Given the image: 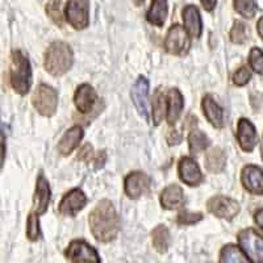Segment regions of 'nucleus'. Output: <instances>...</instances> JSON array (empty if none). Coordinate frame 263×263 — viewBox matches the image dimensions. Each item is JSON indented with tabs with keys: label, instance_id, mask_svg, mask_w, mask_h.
<instances>
[{
	"label": "nucleus",
	"instance_id": "obj_1",
	"mask_svg": "<svg viewBox=\"0 0 263 263\" xmlns=\"http://www.w3.org/2000/svg\"><path fill=\"white\" fill-rule=\"evenodd\" d=\"M88 221L93 237L100 242H109L119 233L120 218L109 200L99 201L90 213Z\"/></svg>",
	"mask_w": 263,
	"mask_h": 263
},
{
	"label": "nucleus",
	"instance_id": "obj_2",
	"mask_svg": "<svg viewBox=\"0 0 263 263\" xmlns=\"http://www.w3.org/2000/svg\"><path fill=\"white\" fill-rule=\"evenodd\" d=\"M72 61L71 48L65 42L55 41L45 53V70L54 77H60L71 69Z\"/></svg>",
	"mask_w": 263,
	"mask_h": 263
},
{
	"label": "nucleus",
	"instance_id": "obj_3",
	"mask_svg": "<svg viewBox=\"0 0 263 263\" xmlns=\"http://www.w3.org/2000/svg\"><path fill=\"white\" fill-rule=\"evenodd\" d=\"M11 86L18 95L28 93L32 84V69L30 62L23 51L13 50L11 55V70H9Z\"/></svg>",
	"mask_w": 263,
	"mask_h": 263
},
{
	"label": "nucleus",
	"instance_id": "obj_4",
	"mask_svg": "<svg viewBox=\"0 0 263 263\" xmlns=\"http://www.w3.org/2000/svg\"><path fill=\"white\" fill-rule=\"evenodd\" d=\"M32 104L42 116H53L58 107L57 91L48 84H40L33 93Z\"/></svg>",
	"mask_w": 263,
	"mask_h": 263
},
{
	"label": "nucleus",
	"instance_id": "obj_5",
	"mask_svg": "<svg viewBox=\"0 0 263 263\" xmlns=\"http://www.w3.org/2000/svg\"><path fill=\"white\" fill-rule=\"evenodd\" d=\"M65 15L69 24L75 29H84L90 24V4L88 0H69Z\"/></svg>",
	"mask_w": 263,
	"mask_h": 263
},
{
	"label": "nucleus",
	"instance_id": "obj_6",
	"mask_svg": "<svg viewBox=\"0 0 263 263\" xmlns=\"http://www.w3.org/2000/svg\"><path fill=\"white\" fill-rule=\"evenodd\" d=\"M238 242L248 257L255 263H263V237L254 229H243L238 234Z\"/></svg>",
	"mask_w": 263,
	"mask_h": 263
},
{
	"label": "nucleus",
	"instance_id": "obj_7",
	"mask_svg": "<svg viewBox=\"0 0 263 263\" xmlns=\"http://www.w3.org/2000/svg\"><path fill=\"white\" fill-rule=\"evenodd\" d=\"M66 258L72 263H100L98 251L82 239H75L65 251Z\"/></svg>",
	"mask_w": 263,
	"mask_h": 263
},
{
	"label": "nucleus",
	"instance_id": "obj_8",
	"mask_svg": "<svg viewBox=\"0 0 263 263\" xmlns=\"http://www.w3.org/2000/svg\"><path fill=\"white\" fill-rule=\"evenodd\" d=\"M190 48V37L179 24H174L168 29L167 36L164 40V49L174 55H182L187 53Z\"/></svg>",
	"mask_w": 263,
	"mask_h": 263
},
{
	"label": "nucleus",
	"instance_id": "obj_9",
	"mask_svg": "<svg viewBox=\"0 0 263 263\" xmlns=\"http://www.w3.org/2000/svg\"><path fill=\"white\" fill-rule=\"evenodd\" d=\"M206 210L218 218L232 220L239 212V204L227 196H213L206 203Z\"/></svg>",
	"mask_w": 263,
	"mask_h": 263
},
{
	"label": "nucleus",
	"instance_id": "obj_10",
	"mask_svg": "<svg viewBox=\"0 0 263 263\" xmlns=\"http://www.w3.org/2000/svg\"><path fill=\"white\" fill-rule=\"evenodd\" d=\"M87 203V197L79 189L71 190L63 196L60 203V213L63 216L74 217L81 210H83Z\"/></svg>",
	"mask_w": 263,
	"mask_h": 263
},
{
	"label": "nucleus",
	"instance_id": "obj_11",
	"mask_svg": "<svg viewBox=\"0 0 263 263\" xmlns=\"http://www.w3.org/2000/svg\"><path fill=\"white\" fill-rule=\"evenodd\" d=\"M241 180L246 191L253 195H263V170L254 164L245 166L241 174Z\"/></svg>",
	"mask_w": 263,
	"mask_h": 263
},
{
	"label": "nucleus",
	"instance_id": "obj_12",
	"mask_svg": "<svg viewBox=\"0 0 263 263\" xmlns=\"http://www.w3.org/2000/svg\"><path fill=\"white\" fill-rule=\"evenodd\" d=\"M49 201H50V189H49V183L44 174L40 173L36 183V192L33 197V213L44 215L48 211Z\"/></svg>",
	"mask_w": 263,
	"mask_h": 263
},
{
	"label": "nucleus",
	"instance_id": "obj_13",
	"mask_svg": "<svg viewBox=\"0 0 263 263\" xmlns=\"http://www.w3.org/2000/svg\"><path fill=\"white\" fill-rule=\"evenodd\" d=\"M96 100H98V95L90 84H81L75 91L74 103L81 114H88L92 111Z\"/></svg>",
	"mask_w": 263,
	"mask_h": 263
},
{
	"label": "nucleus",
	"instance_id": "obj_14",
	"mask_svg": "<svg viewBox=\"0 0 263 263\" xmlns=\"http://www.w3.org/2000/svg\"><path fill=\"white\" fill-rule=\"evenodd\" d=\"M179 177L182 182L189 185H199L203 182V174L196 162L190 157H184L179 161Z\"/></svg>",
	"mask_w": 263,
	"mask_h": 263
},
{
	"label": "nucleus",
	"instance_id": "obj_15",
	"mask_svg": "<svg viewBox=\"0 0 263 263\" xmlns=\"http://www.w3.org/2000/svg\"><path fill=\"white\" fill-rule=\"evenodd\" d=\"M147 93H149V82L144 77H140L132 87L130 95L138 114L144 119H147Z\"/></svg>",
	"mask_w": 263,
	"mask_h": 263
},
{
	"label": "nucleus",
	"instance_id": "obj_16",
	"mask_svg": "<svg viewBox=\"0 0 263 263\" xmlns=\"http://www.w3.org/2000/svg\"><path fill=\"white\" fill-rule=\"evenodd\" d=\"M237 140L243 152H253L257 145V132L254 125L246 119H241L237 126Z\"/></svg>",
	"mask_w": 263,
	"mask_h": 263
},
{
	"label": "nucleus",
	"instance_id": "obj_17",
	"mask_svg": "<svg viewBox=\"0 0 263 263\" xmlns=\"http://www.w3.org/2000/svg\"><path fill=\"white\" fill-rule=\"evenodd\" d=\"M150 185V180L146 174L136 171L129 174L125 178V194L130 199H138L141 195H144L147 191Z\"/></svg>",
	"mask_w": 263,
	"mask_h": 263
},
{
	"label": "nucleus",
	"instance_id": "obj_18",
	"mask_svg": "<svg viewBox=\"0 0 263 263\" xmlns=\"http://www.w3.org/2000/svg\"><path fill=\"white\" fill-rule=\"evenodd\" d=\"M183 23H184V28L187 34L191 37H200L201 30H203V24H201V17L199 9L195 6L190 4V6L184 7L183 9Z\"/></svg>",
	"mask_w": 263,
	"mask_h": 263
},
{
	"label": "nucleus",
	"instance_id": "obj_19",
	"mask_svg": "<svg viewBox=\"0 0 263 263\" xmlns=\"http://www.w3.org/2000/svg\"><path fill=\"white\" fill-rule=\"evenodd\" d=\"M201 108H203L204 116L215 128H222L224 126V111L218 107L212 96H204L203 102H201Z\"/></svg>",
	"mask_w": 263,
	"mask_h": 263
},
{
	"label": "nucleus",
	"instance_id": "obj_20",
	"mask_svg": "<svg viewBox=\"0 0 263 263\" xmlns=\"http://www.w3.org/2000/svg\"><path fill=\"white\" fill-rule=\"evenodd\" d=\"M82 138H83V129L81 126H72L61 138L60 144H58V152L62 156H69L72 153V150L78 146Z\"/></svg>",
	"mask_w": 263,
	"mask_h": 263
},
{
	"label": "nucleus",
	"instance_id": "obj_21",
	"mask_svg": "<svg viewBox=\"0 0 263 263\" xmlns=\"http://www.w3.org/2000/svg\"><path fill=\"white\" fill-rule=\"evenodd\" d=\"M161 204L164 210H178L184 204V196L179 185L171 184L162 191Z\"/></svg>",
	"mask_w": 263,
	"mask_h": 263
},
{
	"label": "nucleus",
	"instance_id": "obj_22",
	"mask_svg": "<svg viewBox=\"0 0 263 263\" xmlns=\"http://www.w3.org/2000/svg\"><path fill=\"white\" fill-rule=\"evenodd\" d=\"M167 121L170 125L175 124L183 111V96L177 88H171L167 92Z\"/></svg>",
	"mask_w": 263,
	"mask_h": 263
},
{
	"label": "nucleus",
	"instance_id": "obj_23",
	"mask_svg": "<svg viewBox=\"0 0 263 263\" xmlns=\"http://www.w3.org/2000/svg\"><path fill=\"white\" fill-rule=\"evenodd\" d=\"M167 17V2L166 0H152L150 8L146 12V20L156 27H163Z\"/></svg>",
	"mask_w": 263,
	"mask_h": 263
},
{
	"label": "nucleus",
	"instance_id": "obj_24",
	"mask_svg": "<svg viewBox=\"0 0 263 263\" xmlns=\"http://www.w3.org/2000/svg\"><path fill=\"white\" fill-rule=\"evenodd\" d=\"M227 164V156L220 147H213L205 156V168L210 173L218 174L221 173Z\"/></svg>",
	"mask_w": 263,
	"mask_h": 263
},
{
	"label": "nucleus",
	"instance_id": "obj_25",
	"mask_svg": "<svg viewBox=\"0 0 263 263\" xmlns=\"http://www.w3.org/2000/svg\"><path fill=\"white\" fill-rule=\"evenodd\" d=\"M220 263H251L243 251L234 245H227L220 253Z\"/></svg>",
	"mask_w": 263,
	"mask_h": 263
},
{
	"label": "nucleus",
	"instance_id": "obj_26",
	"mask_svg": "<svg viewBox=\"0 0 263 263\" xmlns=\"http://www.w3.org/2000/svg\"><path fill=\"white\" fill-rule=\"evenodd\" d=\"M153 246L158 253H166L170 246V233L164 225H158L152 233Z\"/></svg>",
	"mask_w": 263,
	"mask_h": 263
},
{
	"label": "nucleus",
	"instance_id": "obj_27",
	"mask_svg": "<svg viewBox=\"0 0 263 263\" xmlns=\"http://www.w3.org/2000/svg\"><path fill=\"white\" fill-rule=\"evenodd\" d=\"M189 145L191 154H199L203 150H205V147L210 145V140L203 132L194 129L189 136Z\"/></svg>",
	"mask_w": 263,
	"mask_h": 263
},
{
	"label": "nucleus",
	"instance_id": "obj_28",
	"mask_svg": "<svg viewBox=\"0 0 263 263\" xmlns=\"http://www.w3.org/2000/svg\"><path fill=\"white\" fill-rule=\"evenodd\" d=\"M164 107H166V98L161 90H157L153 96V121L156 125H159L164 116Z\"/></svg>",
	"mask_w": 263,
	"mask_h": 263
},
{
	"label": "nucleus",
	"instance_id": "obj_29",
	"mask_svg": "<svg viewBox=\"0 0 263 263\" xmlns=\"http://www.w3.org/2000/svg\"><path fill=\"white\" fill-rule=\"evenodd\" d=\"M237 13L245 18H253L258 11L257 0H233Z\"/></svg>",
	"mask_w": 263,
	"mask_h": 263
},
{
	"label": "nucleus",
	"instance_id": "obj_30",
	"mask_svg": "<svg viewBox=\"0 0 263 263\" xmlns=\"http://www.w3.org/2000/svg\"><path fill=\"white\" fill-rule=\"evenodd\" d=\"M230 41L233 44H245L249 39V29L242 21H234L233 27L230 29Z\"/></svg>",
	"mask_w": 263,
	"mask_h": 263
},
{
	"label": "nucleus",
	"instance_id": "obj_31",
	"mask_svg": "<svg viewBox=\"0 0 263 263\" xmlns=\"http://www.w3.org/2000/svg\"><path fill=\"white\" fill-rule=\"evenodd\" d=\"M61 6H62L61 0H50L46 4V13L53 20L54 24H57L58 27H62L63 25V15Z\"/></svg>",
	"mask_w": 263,
	"mask_h": 263
},
{
	"label": "nucleus",
	"instance_id": "obj_32",
	"mask_svg": "<svg viewBox=\"0 0 263 263\" xmlns=\"http://www.w3.org/2000/svg\"><path fill=\"white\" fill-rule=\"evenodd\" d=\"M40 236H41V230H40L39 216L32 212L27 221V237L30 241H37Z\"/></svg>",
	"mask_w": 263,
	"mask_h": 263
},
{
	"label": "nucleus",
	"instance_id": "obj_33",
	"mask_svg": "<svg viewBox=\"0 0 263 263\" xmlns=\"http://www.w3.org/2000/svg\"><path fill=\"white\" fill-rule=\"evenodd\" d=\"M250 67L258 74L263 75V51L258 48H253L249 55Z\"/></svg>",
	"mask_w": 263,
	"mask_h": 263
},
{
	"label": "nucleus",
	"instance_id": "obj_34",
	"mask_svg": "<svg viewBox=\"0 0 263 263\" xmlns=\"http://www.w3.org/2000/svg\"><path fill=\"white\" fill-rule=\"evenodd\" d=\"M250 79H251V72L248 67H245V66L239 67V69L237 70L233 75V83L236 84V86H239V87H242V86H245V84H248Z\"/></svg>",
	"mask_w": 263,
	"mask_h": 263
},
{
	"label": "nucleus",
	"instance_id": "obj_35",
	"mask_svg": "<svg viewBox=\"0 0 263 263\" xmlns=\"http://www.w3.org/2000/svg\"><path fill=\"white\" fill-rule=\"evenodd\" d=\"M203 218L201 213H191V212H182L178 215L177 222L179 225H194L199 222Z\"/></svg>",
	"mask_w": 263,
	"mask_h": 263
},
{
	"label": "nucleus",
	"instance_id": "obj_36",
	"mask_svg": "<svg viewBox=\"0 0 263 263\" xmlns=\"http://www.w3.org/2000/svg\"><path fill=\"white\" fill-rule=\"evenodd\" d=\"M93 158V149L90 144L84 145L78 154V159L84 162H90Z\"/></svg>",
	"mask_w": 263,
	"mask_h": 263
},
{
	"label": "nucleus",
	"instance_id": "obj_37",
	"mask_svg": "<svg viewBox=\"0 0 263 263\" xmlns=\"http://www.w3.org/2000/svg\"><path fill=\"white\" fill-rule=\"evenodd\" d=\"M4 158H6V137L3 132L0 130V167L3 166Z\"/></svg>",
	"mask_w": 263,
	"mask_h": 263
},
{
	"label": "nucleus",
	"instance_id": "obj_38",
	"mask_svg": "<svg viewBox=\"0 0 263 263\" xmlns=\"http://www.w3.org/2000/svg\"><path fill=\"white\" fill-rule=\"evenodd\" d=\"M168 141V145H177L180 142V135H178V132L175 130H171L170 135L167 137Z\"/></svg>",
	"mask_w": 263,
	"mask_h": 263
},
{
	"label": "nucleus",
	"instance_id": "obj_39",
	"mask_svg": "<svg viewBox=\"0 0 263 263\" xmlns=\"http://www.w3.org/2000/svg\"><path fill=\"white\" fill-rule=\"evenodd\" d=\"M200 2L201 4H203L204 9L208 11V12L213 11V8L216 7V3H217V0H200Z\"/></svg>",
	"mask_w": 263,
	"mask_h": 263
},
{
	"label": "nucleus",
	"instance_id": "obj_40",
	"mask_svg": "<svg viewBox=\"0 0 263 263\" xmlns=\"http://www.w3.org/2000/svg\"><path fill=\"white\" fill-rule=\"evenodd\" d=\"M104 162H105V153L104 152H99L98 157H96V159H95V163H96L95 167L96 168L102 167L103 164H104Z\"/></svg>",
	"mask_w": 263,
	"mask_h": 263
},
{
	"label": "nucleus",
	"instance_id": "obj_41",
	"mask_svg": "<svg viewBox=\"0 0 263 263\" xmlns=\"http://www.w3.org/2000/svg\"><path fill=\"white\" fill-rule=\"evenodd\" d=\"M254 220H255V222L258 224V227H259L260 229H263V208L255 212Z\"/></svg>",
	"mask_w": 263,
	"mask_h": 263
},
{
	"label": "nucleus",
	"instance_id": "obj_42",
	"mask_svg": "<svg viewBox=\"0 0 263 263\" xmlns=\"http://www.w3.org/2000/svg\"><path fill=\"white\" fill-rule=\"evenodd\" d=\"M257 30H258V34H259V36H260V39L263 40V17H260L259 20H258Z\"/></svg>",
	"mask_w": 263,
	"mask_h": 263
},
{
	"label": "nucleus",
	"instance_id": "obj_43",
	"mask_svg": "<svg viewBox=\"0 0 263 263\" xmlns=\"http://www.w3.org/2000/svg\"><path fill=\"white\" fill-rule=\"evenodd\" d=\"M133 2H135L136 6H141V4L144 3V0H133Z\"/></svg>",
	"mask_w": 263,
	"mask_h": 263
},
{
	"label": "nucleus",
	"instance_id": "obj_44",
	"mask_svg": "<svg viewBox=\"0 0 263 263\" xmlns=\"http://www.w3.org/2000/svg\"><path fill=\"white\" fill-rule=\"evenodd\" d=\"M260 153H262V159H263V140H262V145H260Z\"/></svg>",
	"mask_w": 263,
	"mask_h": 263
}]
</instances>
